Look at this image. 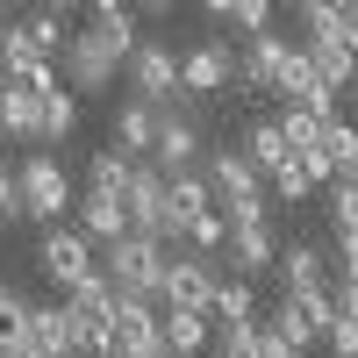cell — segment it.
<instances>
[{"label":"cell","instance_id":"6da1fadb","mask_svg":"<svg viewBox=\"0 0 358 358\" xmlns=\"http://www.w3.org/2000/svg\"><path fill=\"white\" fill-rule=\"evenodd\" d=\"M129 50H136V36H122V29H79V36L65 43V86L72 94H108L115 79H122V65H129Z\"/></svg>","mask_w":358,"mask_h":358},{"label":"cell","instance_id":"7a4b0ae2","mask_svg":"<svg viewBox=\"0 0 358 358\" xmlns=\"http://www.w3.org/2000/svg\"><path fill=\"white\" fill-rule=\"evenodd\" d=\"M15 179H22V215L29 222H65L72 215V172H65V158H57L50 143H36V151L15 165Z\"/></svg>","mask_w":358,"mask_h":358},{"label":"cell","instance_id":"3957f363","mask_svg":"<svg viewBox=\"0 0 358 358\" xmlns=\"http://www.w3.org/2000/svg\"><path fill=\"white\" fill-rule=\"evenodd\" d=\"M165 251H172V244H158V236L122 229L115 244H101V273L122 287V294H143V301H158V287H165Z\"/></svg>","mask_w":358,"mask_h":358},{"label":"cell","instance_id":"277c9868","mask_svg":"<svg viewBox=\"0 0 358 358\" xmlns=\"http://www.w3.org/2000/svg\"><path fill=\"white\" fill-rule=\"evenodd\" d=\"M122 208H129V229H136V236H158V244H187V236H179V222H172L165 165L136 158V172H129V194H122Z\"/></svg>","mask_w":358,"mask_h":358},{"label":"cell","instance_id":"5b68a950","mask_svg":"<svg viewBox=\"0 0 358 358\" xmlns=\"http://www.w3.org/2000/svg\"><path fill=\"white\" fill-rule=\"evenodd\" d=\"M36 258H43V273H50V287H79V280H94L101 273V244L86 236L79 222H43V244H36Z\"/></svg>","mask_w":358,"mask_h":358},{"label":"cell","instance_id":"8992f818","mask_svg":"<svg viewBox=\"0 0 358 358\" xmlns=\"http://www.w3.org/2000/svg\"><path fill=\"white\" fill-rule=\"evenodd\" d=\"M215 280H222V265L194 251V244H172L165 251V287H158V308H208L215 301Z\"/></svg>","mask_w":358,"mask_h":358},{"label":"cell","instance_id":"52a82bcc","mask_svg":"<svg viewBox=\"0 0 358 358\" xmlns=\"http://www.w3.org/2000/svg\"><path fill=\"white\" fill-rule=\"evenodd\" d=\"M129 94H143V101H158V108H172L179 94H187V79H179V50L172 43H143L136 36V50H129Z\"/></svg>","mask_w":358,"mask_h":358},{"label":"cell","instance_id":"ba28073f","mask_svg":"<svg viewBox=\"0 0 358 358\" xmlns=\"http://www.w3.org/2000/svg\"><path fill=\"white\" fill-rule=\"evenodd\" d=\"M115 351L158 358V351H165V308L143 301V294H122V308H115Z\"/></svg>","mask_w":358,"mask_h":358},{"label":"cell","instance_id":"9c48e42d","mask_svg":"<svg viewBox=\"0 0 358 358\" xmlns=\"http://www.w3.org/2000/svg\"><path fill=\"white\" fill-rule=\"evenodd\" d=\"M201 172H208V194H215V208H236V201L265 194V172L244 158V143H236V151H201Z\"/></svg>","mask_w":358,"mask_h":358},{"label":"cell","instance_id":"30bf717a","mask_svg":"<svg viewBox=\"0 0 358 358\" xmlns=\"http://www.w3.org/2000/svg\"><path fill=\"white\" fill-rule=\"evenodd\" d=\"M287 36L280 29H258L244 36V57H236V86H251V94H280V65H287Z\"/></svg>","mask_w":358,"mask_h":358},{"label":"cell","instance_id":"8fae6325","mask_svg":"<svg viewBox=\"0 0 358 358\" xmlns=\"http://www.w3.org/2000/svg\"><path fill=\"white\" fill-rule=\"evenodd\" d=\"M179 79H187V94H222V86H236V50L229 43H194L179 57Z\"/></svg>","mask_w":358,"mask_h":358},{"label":"cell","instance_id":"7c38bea8","mask_svg":"<svg viewBox=\"0 0 358 358\" xmlns=\"http://www.w3.org/2000/svg\"><path fill=\"white\" fill-rule=\"evenodd\" d=\"M201 158V129H194V115H179V108H158V136H151V165L179 172V165H194Z\"/></svg>","mask_w":358,"mask_h":358},{"label":"cell","instance_id":"4fadbf2b","mask_svg":"<svg viewBox=\"0 0 358 358\" xmlns=\"http://www.w3.org/2000/svg\"><path fill=\"white\" fill-rule=\"evenodd\" d=\"M72 222L94 236V244H115V236L129 229V208H122V194H101V187H86L79 201H72Z\"/></svg>","mask_w":358,"mask_h":358},{"label":"cell","instance_id":"5bb4252c","mask_svg":"<svg viewBox=\"0 0 358 358\" xmlns=\"http://www.w3.org/2000/svg\"><path fill=\"white\" fill-rule=\"evenodd\" d=\"M229 258H236V273H265V265H280L273 215H265V222H229Z\"/></svg>","mask_w":358,"mask_h":358},{"label":"cell","instance_id":"9a60e30c","mask_svg":"<svg viewBox=\"0 0 358 358\" xmlns=\"http://www.w3.org/2000/svg\"><path fill=\"white\" fill-rule=\"evenodd\" d=\"M151 136H158V101L129 94L122 108H115V143H122L129 158H151Z\"/></svg>","mask_w":358,"mask_h":358},{"label":"cell","instance_id":"2e32d148","mask_svg":"<svg viewBox=\"0 0 358 358\" xmlns=\"http://www.w3.org/2000/svg\"><path fill=\"white\" fill-rule=\"evenodd\" d=\"M165 194H172V222H179V236H187L194 215H208V208H215V194H208V172H201V165L165 172Z\"/></svg>","mask_w":358,"mask_h":358},{"label":"cell","instance_id":"e0dca14e","mask_svg":"<svg viewBox=\"0 0 358 358\" xmlns=\"http://www.w3.org/2000/svg\"><path fill=\"white\" fill-rule=\"evenodd\" d=\"M29 344H36L43 358H65V351H79L72 308H65V301H50V308H29Z\"/></svg>","mask_w":358,"mask_h":358},{"label":"cell","instance_id":"ac0fdd59","mask_svg":"<svg viewBox=\"0 0 358 358\" xmlns=\"http://www.w3.org/2000/svg\"><path fill=\"white\" fill-rule=\"evenodd\" d=\"M280 280L287 294H315V287H330V258L315 244H280Z\"/></svg>","mask_w":358,"mask_h":358},{"label":"cell","instance_id":"d6986e66","mask_svg":"<svg viewBox=\"0 0 358 358\" xmlns=\"http://www.w3.org/2000/svg\"><path fill=\"white\" fill-rule=\"evenodd\" d=\"M301 50H308V65L330 79L337 94H344V86H358V50H351V43H337V36H301Z\"/></svg>","mask_w":358,"mask_h":358},{"label":"cell","instance_id":"ffe728a7","mask_svg":"<svg viewBox=\"0 0 358 358\" xmlns=\"http://www.w3.org/2000/svg\"><path fill=\"white\" fill-rule=\"evenodd\" d=\"M208 337H215V315L208 308H165V351L172 358H194Z\"/></svg>","mask_w":358,"mask_h":358},{"label":"cell","instance_id":"44dd1931","mask_svg":"<svg viewBox=\"0 0 358 358\" xmlns=\"http://www.w3.org/2000/svg\"><path fill=\"white\" fill-rule=\"evenodd\" d=\"M215 322H251L258 315V294H251V273H222L215 280V301H208Z\"/></svg>","mask_w":358,"mask_h":358},{"label":"cell","instance_id":"7402d4cb","mask_svg":"<svg viewBox=\"0 0 358 358\" xmlns=\"http://www.w3.org/2000/svg\"><path fill=\"white\" fill-rule=\"evenodd\" d=\"M244 158H251L258 172H273L280 158H294V143H287V129H280V115H265V122L244 129Z\"/></svg>","mask_w":358,"mask_h":358},{"label":"cell","instance_id":"603a6c76","mask_svg":"<svg viewBox=\"0 0 358 358\" xmlns=\"http://www.w3.org/2000/svg\"><path fill=\"white\" fill-rule=\"evenodd\" d=\"M129 172H136V158L122 151V143H108V151L86 158V187H101V194H129Z\"/></svg>","mask_w":358,"mask_h":358},{"label":"cell","instance_id":"cb8c5ba5","mask_svg":"<svg viewBox=\"0 0 358 358\" xmlns=\"http://www.w3.org/2000/svg\"><path fill=\"white\" fill-rule=\"evenodd\" d=\"M265 194H273V201H308V194H315V179H308L301 158H280L273 172H265Z\"/></svg>","mask_w":358,"mask_h":358},{"label":"cell","instance_id":"d4e9b609","mask_svg":"<svg viewBox=\"0 0 358 358\" xmlns=\"http://www.w3.org/2000/svg\"><path fill=\"white\" fill-rule=\"evenodd\" d=\"M79 129V101H72V86H57V94H43V143H65Z\"/></svg>","mask_w":358,"mask_h":358},{"label":"cell","instance_id":"484cf974","mask_svg":"<svg viewBox=\"0 0 358 358\" xmlns=\"http://www.w3.org/2000/svg\"><path fill=\"white\" fill-rule=\"evenodd\" d=\"M22 22H29V36H36V50H43V57H65V43H72V36H65V15H57L50 0H43L36 15H22Z\"/></svg>","mask_w":358,"mask_h":358},{"label":"cell","instance_id":"4316f807","mask_svg":"<svg viewBox=\"0 0 358 358\" xmlns=\"http://www.w3.org/2000/svg\"><path fill=\"white\" fill-rule=\"evenodd\" d=\"M322 122H330V115H315V108H301V101H287V108H280V129H287L294 151H308V143L322 136Z\"/></svg>","mask_w":358,"mask_h":358},{"label":"cell","instance_id":"83f0119b","mask_svg":"<svg viewBox=\"0 0 358 358\" xmlns=\"http://www.w3.org/2000/svg\"><path fill=\"white\" fill-rule=\"evenodd\" d=\"M8 86H22V94H57V86H65V72H57V57H29V65L8 72Z\"/></svg>","mask_w":358,"mask_h":358},{"label":"cell","instance_id":"f1b7e54d","mask_svg":"<svg viewBox=\"0 0 358 358\" xmlns=\"http://www.w3.org/2000/svg\"><path fill=\"white\" fill-rule=\"evenodd\" d=\"M29 57H43V50H36V36H29V22H0V72L29 65Z\"/></svg>","mask_w":358,"mask_h":358},{"label":"cell","instance_id":"f546056e","mask_svg":"<svg viewBox=\"0 0 358 358\" xmlns=\"http://www.w3.org/2000/svg\"><path fill=\"white\" fill-rule=\"evenodd\" d=\"M187 244L215 258V251L229 244V215H222V208H208V215H194V222H187Z\"/></svg>","mask_w":358,"mask_h":358},{"label":"cell","instance_id":"4dcf8cb0","mask_svg":"<svg viewBox=\"0 0 358 358\" xmlns=\"http://www.w3.org/2000/svg\"><path fill=\"white\" fill-rule=\"evenodd\" d=\"M315 143H322V151L337 158V172H344V165L358 158V129H351V122H337V115H330V122H322V136H315Z\"/></svg>","mask_w":358,"mask_h":358},{"label":"cell","instance_id":"1f68e13d","mask_svg":"<svg viewBox=\"0 0 358 358\" xmlns=\"http://www.w3.org/2000/svg\"><path fill=\"white\" fill-rule=\"evenodd\" d=\"M330 222L337 229H358V179H344V172L330 179Z\"/></svg>","mask_w":358,"mask_h":358},{"label":"cell","instance_id":"d6a6232c","mask_svg":"<svg viewBox=\"0 0 358 358\" xmlns=\"http://www.w3.org/2000/svg\"><path fill=\"white\" fill-rule=\"evenodd\" d=\"M86 8H94L101 29H122V36H136V8H143V0H86Z\"/></svg>","mask_w":358,"mask_h":358},{"label":"cell","instance_id":"836d02e7","mask_svg":"<svg viewBox=\"0 0 358 358\" xmlns=\"http://www.w3.org/2000/svg\"><path fill=\"white\" fill-rule=\"evenodd\" d=\"M322 351H330V358H358V315H330V330H322Z\"/></svg>","mask_w":358,"mask_h":358},{"label":"cell","instance_id":"e575fe53","mask_svg":"<svg viewBox=\"0 0 358 358\" xmlns=\"http://www.w3.org/2000/svg\"><path fill=\"white\" fill-rule=\"evenodd\" d=\"M244 36H258V29H273V0H236V15H229Z\"/></svg>","mask_w":358,"mask_h":358},{"label":"cell","instance_id":"d590c367","mask_svg":"<svg viewBox=\"0 0 358 358\" xmlns=\"http://www.w3.org/2000/svg\"><path fill=\"white\" fill-rule=\"evenodd\" d=\"M0 222H29V215H22V179H15L8 165H0Z\"/></svg>","mask_w":358,"mask_h":358},{"label":"cell","instance_id":"8d00e7d4","mask_svg":"<svg viewBox=\"0 0 358 358\" xmlns=\"http://www.w3.org/2000/svg\"><path fill=\"white\" fill-rule=\"evenodd\" d=\"M258 358H301V351L287 344V330H280V322H258Z\"/></svg>","mask_w":358,"mask_h":358},{"label":"cell","instance_id":"74e56055","mask_svg":"<svg viewBox=\"0 0 358 358\" xmlns=\"http://www.w3.org/2000/svg\"><path fill=\"white\" fill-rule=\"evenodd\" d=\"M330 294H337V315H358V273H337Z\"/></svg>","mask_w":358,"mask_h":358},{"label":"cell","instance_id":"f35d334b","mask_svg":"<svg viewBox=\"0 0 358 358\" xmlns=\"http://www.w3.org/2000/svg\"><path fill=\"white\" fill-rule=\"evenodd\" d=\"M337 273H358V229H337Z\"/></svg>","mask_w":358,"mask_h":358},{"label":"cell","instance_id":"ab89813d","mask_svg":"<svg viewBox=\"0 0 358 358\" xmlns=\"http://www.w3.org/2000/svg\"><path fill=\"white\" fill-rule=\"evenodd\" d=\"M201 8H208V15H222V22H229V15H236V0H201Z\"/></svg>","mask_w":358,"mask_h":358},{"label":"cell","instance_id":"60d3db41","mask_svg":"<svg viewBox=\"0 0 358 358\" xmlns=\"http://www.w3.org/2000/svg\"><path fill=\"white\" fill-rule=\"evenodd\" d=\"M50 8H57V15H65V8H86V0H50Z\"/></svg>","mask_w":358,"mask_h":358},{"label":"cell","instance_id":"b9f144b4","mask_svg":"<svg viewBox=\"0 0 358 358\" xmlns=\"http://www.w3.org/2000/svg\"><path fill=\"white\" fill-rule=\"evenodd\" d=\"M294 8H301V15H308V8H322V0H294Z\"/></svg>","mask_w":358,"mask_h":358},{"label":"cell","instance_id":"7bdbcfd3","mask_svg":"<svg viewBox=\"0 0 358 358\" xmlns=\"http://www.w3.org/2000/svg\"><path fill=\"white\" fill-rule=\"evenodd\" d=\"M344 179H358V158H351V165H344Z\"/></svg>","mask_w":358,"mask_h":358},{"label":"cell","instance_id":"ee69618b","mask_svg":"<svg viewBox=\"0 0 358 358\" xmlns=\"http://www.w3.org/2000/svg\"><path fill=\"white\" fill-rule=\"evenodd\" d=\"M143 8H172V0H143Z\"/></svg>","mask_w":358,"mask_h":358},{"label":"cell","instance_id":"f6af8a7d","mask_svg":"<svg viewBox=\"0 0 358 358\" xmlns=\"http://www.w3.org/2000/svg\"><path fill=\"white\" fill-rule=\"evenodd\" d=\"M344 8H351V15H358V0H344Z\"/></svg>","mask_w":358,"mask_h":358},{"label":"cell","instance_id":"bcb514c9","mask_svg":"<svg viewBox=\"0 0 358 358\" xmlns=\"http://www.w3.org/2000/svg\"><path fill=\"white\" fill-rule=\"evenodd\" d=\"M108 358H129V351H108Z\"/></svg>","mask_w":358,"mask_h":358},{"label":"cell","instance_id":"7dc6e473","mask_svg":"<svg viewBox=\"0 0 358 358\" xmlns=\"http://www.w3.org/2000/svg\"><path fill=\"white\" fill-rule=\"evenodd\" d=\"M158 358H172V351H158Z\"/></svg>","mask_w":358,"mask_h":358},{"label":"cell","instance_id":"c3c4849f","mask_svg":"<svg viewBox=\"0 0 358 358\" xmlns=\"http://www.w3.org/2000/svg\"><path fill=\"white\" fill-rule=\"evenodd\" d=\"M215 358H229V351H215Z\"/></svg>","mask_w":358,"mask_h":358},{"label":"cell","instance_id":"681fc988","mask_svg":"<svg viewBox=\"0 0 358 358\" xmlns=\"http://www.w3.org/2000/svg\"><path fill=\"white\" fill-rule=\"evenodd\" d=\"M65 358H79V351H65Z\"/></svg>","mask_w":358,"mask_h":358}]
</instances>
